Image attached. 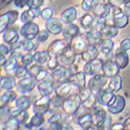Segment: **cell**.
<instances>
[{
	"label": "cell",
	"instance_id": "cell-22",
	"mask_svg": "<svg viewBox=\"0 0 130 130\" xmlns=\"http://www.w3.org/2000/svg\"><path fill=\"white\" fill-rule=\"evenodd\" d=\"M115 62L117 63L118 67L120 69H125L128 64H129V56L126 51H124L123 49H121L120 47L117 48L115 53Z\"/></svg>",
	"mask_w": 130,
	"mask_h": 130
},
{
	"label": "cell",
	"instance_id": "cell-10",
	"mask_svg": "<svg viewBox=\"0 0 130 130\" xmlns=\"http://www.w3.org/2000/svg\"><path fill=\"white\" fill-rule=\"evenodd\" d=\"M55 88H56V83L51 74H49L42 81L38 82L37 85V89L41 95H51L53 92H55Z\"/></svg>",
	"mask_w": 130,
	"mask_h": 130
},
{
	"label": "cell",
	"instance_id": "cell-12",
	"mask_svg": "<svg viewBox=\"0 0 130 130\" xmlns=\"http://www.w3.org/2000/svg\"><path fill=\"white\" fill-rule=\"evenodd\" d=\"M71 47L72 48V50L76 53V55H81L82 53L86 51L88 49V47L90 46L89 42L87 41L86 37L82 36V35H77L74 38L72 39L70 43Z\"/></svg>",
	"mask_w": 130,
	"mask_h": 130
},
{
	"label": "cell",
	"instance_id": "cell-32",
	"mask_svg": "<svg viewBox=\"0 0 130 130\" xmlns=\"http://www.w3.org/2000/svg\"><path fill=\"white\" fill-rule=\"evenodd\" d=\"M100 31L102 32L103 37L105 38H113L118 34V27H117L115 25L107 24Z\"/></svg>",
	"mask_w": 130,
	"mask_h": 130
},
{
	"label": "cell",
	"instance_id": "cell-36",
	"mask_svg": "<svg viewBox=\"0 0 130 130\" xmlns=\"http://www.w3.org/2000/svg\"><path fill=\"white\" fill-rule=\"evenodd\" d=\"M64 112V111H63ZM63 112L59 111H55V109L53 111H50V117L47 118V122L48 124H57L61 123L64 121V115Z\"/></svg>",
	"mask_w": 130,
	"mask_h": 130
},
{
	"label": "cell",
	"instance_id": "cell-1",
	"mask_svg": "<svg viewBox=\"0 0 130 130\" xmlns=\"http://www.w3.org/2000/svg\"><path fill=\"white\" fill-rule=\"evenodd\" d=\"M81 104H82V102H81L79 95L74 94V95H71L64 99L62 109H63L64 113H66L67 116H73L75 113V111L79 109Z\"/></svg>",
	"mask_w": 130,
	"mask_h": 130
},
{
	"label": "cell",
	"instance_id": "cell-37",
	"mask_svg": "<svg viewBox=\"0 0 130 130\" xmlns=\"http://www.w3.org/2000/svg\"><path fill=\"white\" fill-rule=\"evenodd\" d=\"M80 26H82L84 29H92L94 26V22L95 20L93 18V16L90 14H85L80 18Z\"/></svg>",
	"mask_w": 130,
	"mask_h": 130
},
{
	"label": "cell",
	"instance_id": "cell-54",
	"mask_svg": "<svg viewBox=\"0 0 130 130\" xmlns=\"http://www.w3.org/2000/svg\"><path fill=\"white\" fill-rule=\"evenodd\" d=\"M48 75H49V72H48V71H47V70H45V69L43 68V69H42V70H41V71L37 73V75H36L34 78L36 79V81H37V82H40V81H42L43 79H45Z\"/></svg>",
	"mask_w": 130,
	"mask_h": 130
},
{
	"label": "cell",
	"instance_id": "cell-34",
	"mask_svg": "<svg viewBox=\"0 0 130 130\" xmlns=\"http://www.w3.org/2000/svg\"><path fill=\"white\" fill-rule=\"evenodd\" d=\"M17 99V93L13 91L12 89L10 90H6L0 98V104L2 105H8L11 102H15V100Z\"/></svg>",
	"mask_w": 130,
	"mask_h": 130
},
{
	"label": "cell",
	"instance_id": "cell-43",
	"mask_svg": "<svg viewBox=\"0 0 130 130\" xmlns=\"http://www.w3.org/2000/svg\"><path fill=\"white\" fill-rule=\"evenodd\" d=\"M36 48V44L32 41V39H24L22 41V49L26 52H31Z\"/></svg>",
	"mask_w": 130,
	"mask_h": 130
},
{
	"label": "cell",
	"instance_id": "cell-46",
	"mask_svg": "<svg viewBox=\"0 0 130 130\" xmlns=\"http://www.w3.org/2000/svg\"><path fill=\"white\" fill-rule=\"evenodd\" d=\"M61 65L59 62V59L57 56H51L49 61L47 62V69L50 71H54L57 68H59V66Z\"/></svg>",
	"mask_w": 130,
	"mask_h": 130
},
{
	"label": "cell",
	"instance_id": "cell-25",
	"mask_svg": "<svg viewBox=\"0 0 130 130\" xmlns=\"http://www.w3.org/2000/svg\"><path fill=\"white\" fill-rule=\"evenodd\" d=\"M76 19H77V11L74 7H70L61 14V21L65 25L72 24Z\"/></svg>",
	"mask_w": 130,
	"mask_h": 130
},
{
	"label": "cell",
	"instance_id": "cell-55",
	"mask_svg": "<svg viewBox=\"0 0 130 130\" xmlns=\"http://www.w3.org/2000/svg\"><path fill=\"white\" fill-rule=\"evenodd\" d=\"M120 48L124 51H128L130 49V38H125L120 42Z\"/></svg>",
	"mask_w": 130,
	"mask_h": 130
},
{
	"label": "cell",
	"instance_id": "cell-18",
	"mask_svg": "<svg viewBox=\"0 0 130 130\" xmlns=\"http://www.w3.org/2000/svg\"><path fill=\"white\" fill-rule=\"evenodd\" d=\"M41 16V10L39 8H28L27 10L24 11L20 16V21L23 24L33 22V20Z\"/></svg>",
	"mask_w": 130,
	"mask_h": 130
},
{
	"label": "cell",
	"instance_id": "cell-26",
	"mask_svg": "<svg viewBox=\"0 0 130 130\" xmlns=\"http://www.w3.org/2000/svg\"><path fill=\"white\" fill-rule=\"evenodd\" d=\"M17 81H16V77L12 76V75H3L1 77V82H0V88L2 90H10L16 88L17 86Z\"/></svg>",
	"mask_w": 130,
	"mask_h": 130
},
{
	"label": "cell",
	"instance_id": "cell-28",
	"mask_svg": "<svg viewBox=\"0 0 130 130\" xmlns=\"http://www.w3.org/2000/svg\"><path fill=\"white\" fill-rule=\"evenodd\" d=\"M45 122V117L44 113H34L31 118L29 119L28 123H26L24 126L26 128H31V127H40Z\"/></svg>",
	"mask_w": 130,
	"mask_h": 130
},
{
	"label": "cell",
	"instance_id": "cell-53",
	"mask_svg": "<svg viewBox=\"0 0 130 130\" xmlns=\"http://www.w3.org/2000/svg\"><path fill=\"white\" fill-rule=\"evenodd\" d=\"M44 0H27V5L28 8H40L43 5Z\"/></svg>",
	"mask_w": 130,
	"mask_h": 130
},
{
	"label": "cell",
	"instance_id": "cell-41",
	"mask_svg": "<svg viewBox=\"0 0 130 130\" xmlns=\"http://www.w3.org/2000/svg\"><path fill=\"white\" fill-rule=\"evenodd\" d=\"M28 72H29V70L27 69V67L26 66H18V68L15 70V72H14L13 75L15 76L16 78H24L26 77V75H28Z\"/></svg>",
	"mask_w": 130,
	"mask_h": 130
},
{
	"label": "cell",
	"instance_id": "cell-24",
	"mask_svg": "<svg viewBox=\"0 0 130 130\" xmlns=\"http://www.w3.org/2000/svg\"><path fill=\"white\" fill-rule=\"evenodd\" d=\"M84 35L90 45H99L100 42L103 40V34H102V32L99 29H96V28L89 29Z\"/></svg>",
	"mask_w": 130,
	"mask_h": 130
},
{
	"label": "cell",
	"instance_id": "cell-17",
	"mask_svg": "<svg viewBox=\"0 0 130 130\" xmlns=\"http://www.w3.org/2000/svg\"><path fill=\"white\" fill-rule=\"evenodd\" d=\"M112 6L110 3L105 2V3H100L95 6V8L92 10V12L94 14V16L96 18H107L110 14L111 13Z\"/></svg>",
	"mask_w": 130,
	"mask_h": 130
},
{
	"label": "cell",
	"instance_id": "cell-57",
	"mask_svg": "<svg viewBox=\"0 0 130 130\" xmlns=\"http://www.w3.org/2000/svg\"><path fill=\"white\" fill-rule=\"evenodd\" d=\"M127 1L128 0H107V2L110 3L111 6H120Z\"/></svg>",
	"mask_w": 130,
	"mask_h": 130
},
{
	"label": "cell",
	"instance_id": "cell-42",
	"mask_svg": "<svg viewBox=\"0 0 130 130\" xmlns=\"http://www.w3.org/2000/svg\"><path fill=\"white\" fill-rule=\"evenodd\" d=\"M93 94H94V92L92 91L88 86H85V87L80 88V90L78 92V95H79V97L81 99V102H82V103L85 102L86 100H88Z\"/></svg>",
	"mask_w": 130,
	"mask_h": 130
},
{
	"label": "cell",
	"instance_id": "cell-7",
	"mask_svg": "<svg viewBox=\"0 0 130 130\" xmlns=\"http://www.w3.org/2000/svg\"><path fill=\"white\" fill-rule=\"evenodd\" d=\"M18 11H8L0 16V32L2 33L9 26H13L18 20Z\"/></svg>",
	"mask_w": 130,
	"mask_h": 130
},
{
	"label": "cell",
	"instance_id": "cell-44",
	"mask_svg": "<svg viewBox=\"0 0 130 130\" xmlns=\"http://www.w3.org/2000/svg\"><path fill=\"white\" fill-rule=\"evenodd\" d=\"M64 103V98L59 96L57 94H55L52 98H51V108L57 110L59 108H62Z\"/></svg>",
	"mask_w": 130,
	"mask_h": 130
},
{
	"label": "cell",
	"instance_id": "cell-29",
	"mask_svg": "<svg viewBox=\"0 0 130 130\" xmlns=\"http://www.w3.org/2000/svg\"><path fill=\"white\" fill-rule=\"evenodd\" d=\"M21 120L17 117H7L5 120H3L2 123V128L3 129H9V130H14V129H19L21 126Z\"/></svg>",
	"mask_w": 130,
	"mask_h": 130
},
{
	"label": "cell",
	"instance_id": "cell-51",
	"mask_svg": "<svg viewBox=\"0 0 130 130\" xmlns=\"http://www.w3.org/2000/svg\"><path fill=\"white\" fill-rule=\"evenodd\" d=\"M13 52V48L11 45H8V44H1L0 46V53L2 55H5V56H10Z\"/></svg>",
	"mask_w": 130,
	"mask_h": 130
},
{
	"label": "cell",
	"instance_id": "cell-49",
	"mask_svg": "<svg viewBox=\"0 0 130 130\" xmlns=\"http://www.w3.org/2000/svg\"><path fill=\"white\" fill-rule=\"evenodd\" d=\"M53 14H54V11H53L52 8L47 7V8H44L41 11V16L40 17L43 20H45V21H48V20H50L53 17Z\"/></svg>",
	"mask_w": 130,
	"mask_h": 130
},
{
	"label": "cell",
	"instance_id": "cell-21",
	"mask_svg": "<svg viewBox=\"0 0 130 130\" xmlns=\"http://www.w3.org/2000/svg\"><path fill=\"white\" fill-rule=\"evenodd\" d=\"M46 28L49 30V32L57 35L62 33L64 26H63V22L61 20H58L57 18H51L50 20L46 21Z\"/></svg>",
	"mask_w": 130,
	"mask_h": 130
},
{
	"label": "cell",
	"instance_id": "cell-58",
	"mask_svg": "<svg viewBox=\"0 0 130 130\" xmlns=\"http://www.w3.org/2000/svg\"><path fill=\"white\" fill-rule=\"evenodd\" d=\"M123 11L125 12V14L130 18V0H128L127 2L124 3V7H123Z\"/></svg>",
	"mask_w": 130,
	"mask_h": 130
},
{
	"label": "cell",
	"instance_id": "cell-5",
	"mask_svg": "<svg viewBox=\"0 0 130 130\" xmlns=\"http://www.w3.org/2000/svg\"><path fill=\"white\" fill-rule=\"evenodd\" d=\"M51 108V97L50 95H41L32 105L33 113H46Z\"/></svg>",
	"mask_w": 130,
	"mask_h": 130
},
{
	"label": "cell",
	"instance_id": "cell-23",
	"mask_svg": "<svg viewBox=\"0 0 130 130\" xmlns=\"http://www.w3.org/2000/svg\"><path fill=\"white\" fill-rule=\"evenodd\" d=\"M79 31L80 30H79V27H78L77 25L68 24V25H66V26H64V29L62 31V34H63V37L64 38L71 42L75 36H77L78 34H79Z\"/></svg>",
	"mask_w": 130,
	"mask_h": 130
},
{
	"label": "cell",
	"instance_id": "cell-33",
	"mask_svg": "<svg viewBox=\"0 0 130 130\" xmlns=\"http://www.w3.org/2000/svg\"><path fill=\"white\" fill-rule=\"evenodd\" d=\"M14 103H15V107L18 109H21V110H27L31 104L29 97L26 96L25 94H23L20 97H17Z\"/></svg>",
	"mask_w": 130,
	"mask_h": 130
},
{
	"label": "cell",
	"instance_id": "cell-20",
	"mask_svg": "<svg viewBox=\"0 0 130 130\" xmlns=\"http://www.w3.org/2000/svg\"><path fill=\"white\" fill-rule=\"evenodd\" d=\"M116 96L115 92L110 90L108 87L107 88H103L102 90L97 93V99H98V104L102 105V106H107L111 102V100Z\"/></svg>",
	"mask_w": 130,
	"mask_h": 130
},
{
	"label": "cell",
	"instance_id": "cell-27",
	"mask_svg": "<svg viewBox=\"0 0 130 130\" xmlns=\"http://www.w3.org/2000/svg\"><path fill=\"white\" fill-rule=\"evenodd\" d=\"M99 52H100V49H99L98 45H90L86 51H84L81 54L82 60L85 62H89L91 60H94V59L98 58Z\"/></svg>",
	"mask_w": 130,
	"mask_h": 130
},
{
	"label": "cell",
	"instance_id": "cell-39",
	"mask_svg": "<svg viewBox=\"0 0 130 130\" xmlns=\"http://www.w3.org/2000/svg\"><path fill=\"white\" fill-rule=\"evenodd\" d=\"M50 54L47 51H40V52H36L34 54V62L36 64H39V65H44V64H47V62L49 61L50 59Z\"/></svg>",
	"mask_w": 130,
	"mask_h": 130
},
{
	"label": "cell",
	"instance_id": "cell-19",
	"mask_svg": "<svg viewBox=\"0 0 130 130\" xmlns=\"http://www.w3.org/2000/svg\"><path fill=\"white\" fill-rule=\"evenodd\" d=\"M119 70L120 68L118 67L117 63L115 61H106L104 62V65H103V73H104L106 76H108L109 78L112 77V76H116L117 74H119Z\"/></svg>",
	"mask_w": 130,
	"mask_h": 130
},
{
	"label": "cell",
	"instance_id": "cell-45",
	"mask_svg": "<svg viewBox=\"0 0 130 130\" xmlns=\"http://www.w3.org/2000/svg\"><path fill=\"white\" fill-rule=\"evenodd\" d=\"M21 62L24 66L29 67L32 65V63L34 62V55L30 54V52H27L26 54L23 55L21 58Z\"/></svg>",
	"mask_w": 130,
	"mask_h": 130
},
{
	"label": "cell",
	"instance_id": "cell-56",
	"mask_svg": "<svg viewBox=\"0 0 130 130\" xmlns=\"http://www.w3.org/2000/svg\"><path fill=\"white\" fill-rule=\"evenodd\" d=\"M14 5L19 9H23L27 5V0H14Z\"/></svg>",
	"mask_w": 130,
	"mask_h": 130
},
{
	"label": "cell",
	"instance_id": "cell-13",
	"mask_svg": "<svg viewBox=\"0 0 130 130\" xmlns=\"http://www.w3.org/2000/svg\"><path fill=\"white\" fill-rule=\"evenodd\" d=\"M2 39L3 41L8 44V45H14L17 42H19L20 35H19V29L17 26H11L8 28H6L2 32Z\"/></svg>",
	"mask_w": 130,
	"mask_h": 130
},
{
	"label": "cell",
	"instance_id": "cell-6",
	"mask_svg": "<svg viewBox=\"0 0 130 130\" xmlns=\"http://www.w3.org/2000/svg\"><path fill=\"white\" fill-rule=\"evenodd\" d=\"M36 83H37L36 79L34 77H31V76L21 78L17 83L16 90L21 94H26V93L32 91L34 87L36 86Z\"/></svg>",
	"mask_w": 130,
	"mask_h": 130
},
{
	"label": "cell",
	"instance_id": "cell-61",
	"mask_svg": "<svg viewBox=\"0 0 130 130\" xmlns=\"http://www.w3.org/2000/svg\"><path fill=\"white\" fill-rule=\"evenodd\" d=\"M0 59H1V62H0V63H1V66H2V67H4V65L6 64V62L8 61V58L6 59V56H5V55H2V54H1Z\"/></svg>",
	"mask_w": 130,
	"mask_h": 130
},
{
	"label": "cell",
	"instance_id": "cell-52",
	"mask_svg": "<svg viewBox=\"0 0 130 130\" xmlns=\"http://www.w3.org/2000/svg\"><path fill=\"white\" fill-rule=\"evenodd\" d=\"M107 25L106 23V20L105 18H97L94 22V26H93V28H96V29H99L101 30L105 26Z\"/></svg>",
	"mask_w": 130,
	"mask_h": 130
},
{
	"label": "cell",
	"instance_id": "cell-31",
	"mask_svg": "<svg viewBox=\"0 0 130 130\" xmlns=\"http://www.w3.org/2000/svg\"><path fill=\"white\" fill-rule=\"evenodd\" d=\"M122 87V78L119 74H117L116 76H112L109 79L108 82V88L111 90L112 92H118Z\"/></svg>",
	"mask_w": 130,
	"mask_h": 130
},
{
	"label": "cell",
	"instance_id": "cell-38",
	"mask_svg": "<svg viewBox=\"0 0 130 130\" xmlns=\"http://www.w3.org/2000/svg\"><path fill=\"white\" fill-rule=\"evenodd\" d=\"M18 59L12 57V56H9L8 57V61L6 62V64L4 65V70L7 73H11L13 74L15 70L18 68Z\"/></svg>",
	"mask_w": 130,
	"mask_h": 130
},
{
	"label": "cell",
	"instance_id": "cell-60",
	"mask_svg": "<svg viewBox=\"0 0 130 130\" xmlns=\"http://www.w3.org/2000/svg\"><path fill=\"white\" fill-rule=\"evenodd\" d=\"M123 124H124V129L130 130V117L126 118V119L124 120Z\"/></svg>",
	"mask_w": 130,
	"mask_h": 130
},
{
	"label": "cell",
	"instance_id": "cell-11",
	"mask_svg": "<svg viewBox=\"0 0 130 130\" xmlns=\"http://www.w3.org/2000/svg\"><path fill=\"white\" fill-rule=\"evenodd\" d=\"M92 115H93L94 127L103 128L105 122H106V119H107V117H108V113L106 112V111L100 106H95L92 109Z\"/></svg>",
	"mask_w": 130,
	"mask_h": 130
},
{
	"label": "cell",
	"instance_id": "cell-8",
	"mask_svg": "<svg viewBox=\"0 0 130 130\" xmlns=\"http://www.w3.org/2000/svg\"><path fill=\"white\" fill-rule=\"evenodd\" d=\"M39 26L37 24L30 22L24 24V26L20 29V34L25 39H35L39 33Z\"/></svg>",
	"mask_w": 130,
	"mask_h": 130
},
{
	"label": "cell",
	"instance_id": "cell-35",
	"mask_svg": "<svg viewBox=\"0 0 130 130\" xmlns=\"http://www.w3.org/2000/svg\"><path fill=\"white\" fill-rule=\"evenodd\" d=\"M98 47H99L101 53H104V54L110 53L112 51V49L115 47V42L111 40V38H105L100 42Z\"/></svg>",
	"mask_w": 130,
	"mask_h": 130
},
{
	"label": "cell",
	"instance_id": "cell-15",
	"mask_svg": "<svg viewBox=\"0 0 130 130\" xmlns=\"http://www.w3.org/2000/svg\"><path fill=\"white\" fill-rule=\"evenodd\" d=\"M67 39H57L51 42V44L48 47V52L50 56H60L62 53L65 51V49L70 45Z\"/></svg>",
	"mask_w": 130,
	"mask_h": 130
},
{
	"label": "cell",
	"instance_id": "cell-30",
	"mask_svg": "<svg viewBox=\"0 0 130 130\" xmlns=\"http://www.w3.org/2000/svg\"><path fill=\"white\" fill-rule=\"evenodd\" d=\"M85 75L86 73L84 72H76L70 77V81L77 85L79 88H82L86 86V80H85Z\"/></svg>",
	"mask_w": 130,
	"mask_h": 130
},
{
	"label": "cell",
	"instance_id": "cell-47",
	"mask_svg": "<svg viewBox=\"0 0 130 130\" xmlns=\"http://www.w3.org/2000/svg\"><path fill=\"white\" fill-rule=\"evenodd\" d=\"M49 30L46 28V29H43V30H40L38 33V35H37V37H36V41L39 42V43H43V42H45L47 41V39L49 38Z\"/></svg>",
	"mask_w": 130,
	"mask_h": 130
},
{
	"label": "cell",
	"instance_id": "cell-9",
	"mask_svg": "<svg viewBox=\"0 0 130 130\" xmlns=\"http://www.w3.org/2000/svg\"><path fill=\"white\" fill-rule=\"evenodd\" d=\"M103 65H104V61L101 58H96L89 62H86L85 66L83 67V72L87 75L93 76L103 71Z\"/></svg>",
	"mask_w": 130,
	"mask_h": 130
},
{
	"label": "cell",
	"instance_id": "cell-48",
	"mask_svg": "<svg viewBox=\"0 0 130 130\" xmlns=\"http://www.w3.org/2000/svg\"><path fill=\"white\" fill-rule=\"evenodd\" d=\"M11 111H12V109L8 105H2L1 108H0V117H1V119H4V118L10 117Z\"/></svg>",
	"mask_w": 130,
	"mask_h": 130
},
{
	"label": "cell",
	"instance_id": "cell-2",
	"mask_svg": "<svg viewBox=\"0 0 130 130\" xmlns=\"http://www.w3.org/2000/svg\"><path fill=\"white\" fill-rule=\"evenodd\" d=\"M79 90H80V88L77 85L71 82L70 80H67L65 82H62V83H59V84L56 85L55 94H57V95L65 99V98L69 97L71 95L78 94Z\"/></svg>",
	"mask_w": 130,
	"mask_h": 130
},
{
	"label": "cell",
	"instance_id": "cell-3",
	"mask_svg": "<svg viewBox=\"0 0 130 130\" xmlns=\"http://www.w3.org/2000/svg\"><path fill=\"white\" fill-rule=\"evenodd\" d=\"M112 25L118 27L123 28L128 25L129 23V17L125 14L123 10L120 9L119 6H112Z\"/></svg>",
	"mask_w": 130,
	"mask_h": 130
},
{
	"label": "cell",
	"instance_id": "cell-14",
	"mask_svg": "<svg viewBox=\"0 0 130 130\" xmlns=\"http://www.w3.org/2000/svg\"><path fill=\"white\" fill-rule=\"evenodd\" d=\"M125 105V98H123L121 95H116L111 103L108 105V111L111 115H118L124 110Z\"/></svg>",
	"mask_w": 130,
	"mask_h": 130
},
{
	"label": "cell",
	"instance_id": "cell-59",
	"mask_svg": "<svg viewBox=\"0 0 130 130\" xmlns=\"http://www.w3.org/2000/svg\"><path fill=\"white\" fill-rule=\"evenodd\" d=\"M110 129H124V124L123 123H116V124H112L111 126Z\"/></svg>",
	"mask_w": 130,
	"mask_h": 130
},
{
	"label": "cell",
	"instance_id": "cell-16",
	"mask_svg": "<svg viewBox=\"0 0 130 130\" xmlns=\"http://www.w3.org/2000/svg\"><path fill=\"white\" fill-rule=\"evenodd\" d=\"M76 53L72 50L71 45H69L65 49V51L62 53L60 56H58L59 62L60 64L66 67H70V66L73 65V63L75 62V58H76Z\"/></svg>",
	"mask_w": 130,
	"mask_h": 130
},
{
	"label": "cell",
	"instance_id": "cell-40",
	"mask_svg": "<svg viewBox=\"0 0 130 130\" xmlns=\"http://www.w3.org/2000/svg\"><path fill=\"white\" fill-rule=\"evenodd\" d=\"M105 2H107V0H83L81 3V8L86 12H89L92 11L96 5Z\"/></svg>",
	"mask_w": 130,
	"mask_h": 130
},
{
	"label": "cell",
	"instance_id": "cell-50",
	"mask_svg": "<svg viewBox=\"0 0 130 130\" xmlns=\"http://www.w3.org/2000/svg\"><path fill=\"white\" fill-rule=\"evenodd\" d=\"M43 69V67L39 64H36V65H31V67L29 68V72H28V76H31V77H35L37 75L41 70Z\"/></svg>",
	"mask_w": 130,
	"mask_h": 130
},
{
	"label": "cell",
	"instance_id": "cell-4",
	"mask_svg": "<svg viewBox=\"0 0 130 130\" xmlns=\"http://www.w3.org/2000/svg\"><path fill=\"white\" fill-rule=\"evenodd\" d=\"M109 79H110V78L108 77V76H106L104 73H103V74L98 73V74L93 75V76L88 80L87 86H88L94 93L97 94L100 90H102L103 88H105L106 85H108Z\"/></svg>",
	"mask_w": 130,
	"mask_h": 130
}]
</instances>
